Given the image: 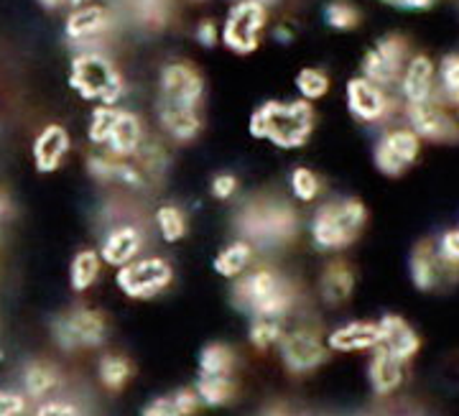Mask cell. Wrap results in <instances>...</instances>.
Returning a JSON list of instances; mask_svg holds the SVG:
<instances>
[{"label":"cell","instance_id":"5b68a950","mask_svg":"<svg viewBox=\"0 0 459 416\" xmlns=\"http://www.w3.org/2000/svg\"><path fill=\"white\" fill-rule=\"evenodd\" d=\"M232 299L243 312L253 315V319H281L294 307V286L271 268H255L250 273H243L240 282L235 283Z\"/></svg>","mask_w":459,"mask_h":416},{"label":"cell","instance_id":"83f0119b","mask_svg":"<svg viewBox=\"0 0 459 416\" xmlns=\"http://www.w3.org/2000/svg\"><path fill=\"white\" fill-rule=\"evenodd\" d=\"M253 253H255V248L240 238V240L230 243L214 256V271L222 279H240L247 271V266L253 264Z\"/></svg>","mask_w":459,"mask_h":416},{"label":"cell","instance_id":"74e56055","mask_svg":"<svg viewBox=\"0 0 459 416\" xmlns=\"http://www.w3.org/2000/svg\"><path fill=\"white\" fill-rule=\"evenodd\" d=\"M329 77L327 72L316 67H304L299 74H296V90L301 95V100L316 102L322 100L329 92Z\"/></svg>","mask_w":459,"mask_h":416},{"label":"cell","instance_id":"9a60e30c","mask_svg":"<svg viewBox=\"0 0 459 416\" xmlns=\"http://www.w3.org/2000/svg\"><path fill=\"white\" fill-rule=\"evenodd\" d=\"M204 98V77L189 62H169L159 74V100L202 108Z\"/></svg>","mask_w":459,"mask_h":416},{"label":"cell","instance_id":"ee69618b","mask_svg":"<svg viewBox=\"0 0 459 416\" xmlns=\"http://www.w3.org/2000/svg\"><path fill=\"white\" fill-rule=\"evenodd\" d=\"M195 36H197V41L202 47H214L220 41V29L214 26L212 21H202L197 26V31H195Z\"/></svg>","mask_w":459,"mask_h":416},{"label":"cell","instance_id":"d6986e66","mask_svg":"<svg viewBox=\"0 0 459 416\" xmlns=\"http://www.w3.org/2000/svg\"><path fill=\"white\" fill-rule=\"evenodd\" d=\"M398 92L406 105H419L437 98V67L427 54H411L398 80Z\"/></svg>","mask_w":459,"mask_h":416},{"label":"cell","instance_id":"ffe728a7","mask_svg":"<svg viewBox=\"0 0 459 416\" xmlns=\"http://www.w3.org/2000/svg\"><path fill=\"white\" fill-rule=\"evenodd\" d=\"M141 248H143V233H141V228L133 225V222H120V225L110 228L105 233V238H102V243H100V258L108 266L120 268L126 266V264H131V261H135Z\"/></svg>","mask_w":459,"mask_h":416},{"label":"cell","instance_id":"ac0fdd59","mask_svg":"<svg viewBox=\"0 0 459 416\" xmlns=\"http://www.w3.org/2000/svg\"><path fill=\"white\" fill-rule=\"evenodd\" d=\"M69 149H72V138H69V131L59 123H47L31 143V159L33 167L39 174H54L59 171L62 164L69 156Z\"/></svg>","mask_w":459,"mask_h":416},{"label":"cell","instance_id":"60d3db41","mask_svg":"<svg viewBox=\"0 0 459 416\" xmlns=\"http://www.w3.org/2000/svg\"><path fill=\"white\" fill-rule=\"evenodd\" d=\"M33 416H82L80 406L65 399H47L39 403L36 414Z\"/></svg>","mask_w":459,"mask_h":416},{"label":"cell","instance_id":"836d02e7","mask_svg":"<svg viewBox=\"0 0 459 416\" xmlns=\"http://www.w3.org/2000/svg\"><path fill=\"white\" fill-rule=\"evenodd\" d=\"M195 391L202 403L225 406L235 396V381H232V376H199Z\"/></svg>","mask_w":459,"mask_h":416},{"label":"cell","instance_id":"d6a6232c","mask_svg":"<svg viewBox=\"0 0 459 416\" xmlns=\"http://www.w3.org/2000/svg\"><path fill=\"white\" fill-rule=\"evenodd\" d=\"M131 376H133V366L128 358L115 355V352H108V355H102V358H100L98 378L108 391H120L126 383L131 381Z\"/></svg>","mask_w":459,"mask_h":416},{"label":"cell","instance_id":"4316f807","mask_svg":"<svg viewBox=\"0 0 459 416\" xmlns=\"http://www.w3.org/2000/svg\"><path fill=\"white\" fill-rule=\"evenodd\" d=\"M352 289H355V273L352 268L347 266L344 261H332L327 268L322 271V279H319V291H322V299L327 304H344V301L352 297Z\"/></svg>","mask_w":459,"mask_h":416},{"label":"cell","instance_id":"6da1fadb","mask_svg":"<svg viewBox=\"0 0 459 416\" xmlns=\"http://www.w3.org/2000/svg\"><path fill=\"white\" fill-rule=\"evenodd\" d=\"M235 228L253 248H281L296 238L299 217L291 202L281 197H255L240 207Z\"/></svg>","mask_w":459,"mask_h":416},{"label":"cell","instance_id":"d4e9b609","mask_svg":"<svg viewBox=\"0 0 459 416\" xmlns=\"http://www.w3.org/2000/svg\"><path fill=\"white\" fill-rule=\"evenodd\" d=\"M368 378H370V386H373L376 394L388 396V394H394L395 388L403 383V378H406V363L398 360V358L391 355L388 350L376 348L373 350L370 368H368Z\"/></svg>","mask_w":459,"mask_h":416},{"label":"cell","instance_id":"7402d4cb","mask_svg":"<svg viewBox=\"0 0 459 416\" xmlns=\"http://www.w3.org/2000/svg\"><path fill=\"white\" fill-rule=\"evenodd\" d=\"M377 327H380V345L377 348L388 350L398 360L409 363L411 358L421 350L419 334L403 316L385 315L377 322Z\"/></svg>","mask_w":459,"mask_h":416},{"label":"cell","instance_id":"bcb514c9","mask_svg":"<svg viewBox=\"0 0 459 416\" xmlns=\"http://www.w3.org/2000/svg\"><path fill=\"white\" fill-rule=\"evenodd\" d=\"M385 3L398 5V8H406V11H424L434 0H385Z\"/></svg>","mask_w":459,"mask_h":416},{"label":"cell","instance_id":"1f68e13d","mask_svg":"<svg viewBox=\"0 0 459 416\" xmlns=\"http://www.w3.org/2000/svg\"><path fill=\"white\" fill-rule=\"evenodd\" d=\"M437 98L459 110V54H446L437 67Z\"/></svg>","mask_w":459,"mask_h":416},{"label":"cell","instance_id":"d590c367","mask_svg":"<svg viewBox=\"0 0 459 416\" xmlns=\"http://www.w3.org/2000/svg\"><path fill=\"white\" fill-rule=\"evenodd\" d=\"M153 222L166 243H179L186 235V215L177 204H161L153 215Z\"/></svg>","mask_w":459,"mask_h":416},{"label":"cell","instance_id":"681fc988","mask_svg":"<svg viewBox=\"0 0 459 416\" xmlns=\"http://www.w3.org/2000/svg\"><path fill=\"white\" fill-rule=\"evenodd\" d=\"M82 3H87V0H82Z\"/></svg>","mask_w":459,"mask_h":416},{"label":"cell","instance_id":"4dcf8cb0","mask_svg":"<svg viewBox=\"0 0 459 416\" xmlns=\"http://www.w3.org/2000/svg\"><path fill=\"white\" fill-rule=\"evenodd\" d=\"M100 271H102L100 250H80V253L72 258V266H69V283H72V289H74V291H87V289L100 279Z\"/></svg>","mask_w":459,"mask_h":416},{"label":"cell","instance_id":"ab89813d","mask_svg":"<svg viewBox=\"0 0 459 416\" xmlns=\"http://www.w3.org/2000/svg\"><path fill=\"white\" fill-rule=\"evenodd\" d=\"M281 337H283L281 319H268V316H255L253 319V325H250V342L258 350L279 345Z\"/></svg>","mask_w":459,"mask_h":416},{"label":"cell","instance_id":"7a4b0ae2","mask_svg":"<svg viewBox=\"0 0 459 416\" xmlns=\"http://www.w3.org/2000/svg\"><path fill=\"white\" fill-rule=\"evenodd\" d=\"M314 131L312 102L291 100L263 102L250 116V135L271 141L279 149H299L309 141Z\"/></svg>","mask_w":459,"mask_h":416},{"label":"cell","instance_id":"9c48e42d","mask_svg":"<svg viewBox=\"0 0 459 416\" xmlns=\"http://www.w3.org/2000/svg\"><path fill=\"white\" fill-rule=\"evenodd\" d=\"M268 23V8L253 0H240L230 8L222 23L220 41L235 54H253L261 44L263 29Z\"/></svg>","mask_w":459,"mask_h":416},{"label":"cell","instance_id":"30bf717a","mask_svg":"<svg viewBox=\"0 0 459 416\" xmlns=\"http://www.w3.org/2000/svg\"><path fill=\"white\" fill-rule=\"evenodd\" d=\"M409 56V41L403 36H383L376 47L362 56V77H368L370 82L380 84L385 90L398 87Z\"/></svg>","mask_w":459,"mask_h":416},{"label":"cell","instance_id":"e575fe53","mask_svg":"<svg viewBox=\"0 0 459 416\" xmlns=\"http://www.w3.org/2000/svg\"><path fill=\"white\" fill-rule=\"evenodd\" d=\"M235 352L222 342H212L199 355V376H232Z\"/></svg>","mask_w":459,"mask_h":416},{"label":"cell","instance_id":"52a82bcc","mask_svg":"<svg viewBox=\"0 0 459 416\" xmlns=\"http://www.w3.org/2000/svg\"><path fill=\"white\" fill-rule=\"evenodd\" d=\"M51 337L66 352L100 348L108 337V319L98 309L74 307L51 322Z\"/></svg>","mask_w":459,"mask_h":416},{"label":"cell","instance_id":"c3c4849f","mask_svg":"<svg viewBox=\"0 0 459 416\" xmlns=\"http://www.w3.org/2000/svg\"><path fill=\"white\" fill-rule=\"evenodd\" d=\"M253 3H261V5H265V8H268V5H276L279 0H253Z\"/></svg>","mask_w":459,"mask_h":416},{"label":"cell","instance_id":"7bdbcfd3","mask_svg":"<svg viewBox=\"0 0 459 416\" xmlns=\"http://www.w3.org/2000/svg\"><path fill=\"white\" fill-rule=\"evenodd\" d=\"M26 414V396L21 391L0 388V416H23Z\"/></svg>","mask_w":459,"mask_h":416},{"label":"cell","instance_id":"b9f144b4","mask_svg":"<svg viewBox=\"0 0 459 416\" xmlns=\"http://www.w3.org/2000/svg\"><path fill=\"white\" fill-rule=\"evenodd\" d=\"M210 192H212L214 200H232L235 192H238V177L230 174V171H220L214 174L212 184H210Z\"/></svg>","mask_w":459,"mask_h":416},{"label":"cell","instance_id":"f6af8a7d","mask_svg":"<svg viewBox=\"0 0 459 416\" xmlns=\"http://www.w3.org/2000/svg\"><path fill=\"white\" fill-rule=\"evenodd\" d=\"M39 5L44 8V11H62V8H77V5H82V0H39Z\"/></svg>","mask_w":459,"mask_h":416},{"label":"cell","instance_id":"f546056e","mask_svg":"<svg viewBox=\"0 0 459 416\" xmlns=\"http://www.w3.org/2000/svg\"><path fill=\"white\" fill-rule=\"evenodd\" d=\"M131 159L138 164V169L146 177L148 184L159 182L166 174V169H169V153H166L164 143L156 141V138H146L141 143V149L135 151Z\"/></svg>","mask_w":459,"mask_h":416},{"label":"cell","instance_id":"ba28073f","mask_svg":"<svg viewBox=\"0 0 459 416\" xmlns=\"http://www.w3.org/2000/svg\"><path fill=\"white\" fill-rule=\"evenodd\" d=\"M171 279H174V271L169 266V261L159 258V256L135 258L131 264L117 268V273H115L117 289H120L128 299L138 301L159 297L161 291L169 289Z\"/></svg>","mask_w":459,"mask_h":416},{"label":"cell","instance_id":"8992f818","mask_svg":"<svg viewBox=\"0 0 459 416\" xmlns=\"http://www.w3.org/2000/svg\"><path fill=\"white\" fill-rule=\"evenodd\" d=\"M87 134L98 149L117 159H131L148 138L143 120L117 105H98L90 116Z\"/></svg>","mask_w":459,"mask_h":416},{"label":"cell","instance_id":"7dc6e473","mask_svg":"<svg viewBox=\"0 0 459 416\" xmlns=\"http://www.w3.org/2000/svg\"><path fill=\"white\" fill-rule=\"evenodd\" d=\"M11 217V202H8V197L0 192V228L5 225V220Z\"/></svg>","mask_w":459,"mask_h":416},{"label":"cell","instance_id":"f1b7e54d","mask_svg":"<svg viewBox=\"0 0 459 416\" xmlns=\"http://www.w3.org/2000/svg\"><path fill=\"white\" fill-rule=\"evenodd\" d=\"M199 396L195 388H181L171 396H159L143 409V416H192L199 409Z\"/></svg>","mask_w":459,"mask_h":416},{"label":"cell","instance_id":"8d00e7d4","mask_svg":"<svg viewBox=\"0 0 459 416\" xmlns=\"http://www.w3.org/2000/svg\"><path fill=\"white\" fill-rule=\"evenodd\" d=\"M289 189L299 202H314L322 195V179L309 167H296L289 174Z\"/></svg>","mask_w":459,"mask_h":416},{"label":"cell","instance_id":"277c9868","mask_svg":"<svg viewBox=\"0 0 459 416\" xmlns=\"http://www.w3.org/2000/svg\"><path fill=\"white\" fill-rule=\"evenodd\" d=\"M365 222H368V210L360 200L342 197L319 204L309 225L314 248L325 253L350 248L360 238Z\"/></svg>","mask_w":459,"mask_h":416},{"label":"cell","instance_id":"f35d334b","mask_svg":"<svg viewBox=\"0 0 459 416\" xmlns=\"http://www.w3.org/2000/svg\"><path fill=\"white\" fill-rule=\"evenodd\" d=\"M325 21L334 31H350L360 23V11L347 0H332L325 8Z\"/></svg>","mask_w":459,"mask_h":416},{"label":"cell","instance_id":"3957f363","mask_svg":"<svg viewBox=\"0 0 459 416\" xmlns=\"http://www.w3.org/2000/svg\"><path fill=\"white\" fill-rule=\"evenodd\" d=\"M69 87L87 102L117 105L126 95V80L115 62L100 49L77 51L69 65Z\"/></svg>","mask_w":459,"mask_h":416},{"label":"cell","instance_id":"7c38bea8","mask_svg":"<svg viewBox=\"0 0 459 416\" xmlns=\"http://www.w3.org/2000/svg\"><path fill=\"white\" fill-rule=\"evenodd\" d=\"M406 120L411 131L421 141H431V143L459 141V120L455 117V110L446 108L439 98H431L419 105H406Z\"/></svg>","mask_w":459,"mask_h":416},{"label":"cell","instance_id":"5bb4252c","mask_svg":"<svg viewBox=\"0 0 459 416\" xmlns=\"http://www.w3.org/2000/svg\"><path fill=\"white\" fill-rule=\"evenodd\" d=\"M344 98H347V110L352 113V117H358L360 123H368V126L388 120L395 110V100L388 95V90L370 82L362 74L347 82Z\"/></svg>","mask_w":459,"mask_h":416},{"label":"cell","instance_id":"484cf974","mask_svg":"<svg viewBox=\"0 0 459 416\" xmlns=\"http://www.w3.org/2000/svg\"><path fill=\"white\" fill-rule=\"evenodd\" d=\"M126 16L143 31H161L174 16V0H123Z\"/></svg>","mask_w":459,"mask_h":416},{"label":"cell","instance_id":"603a6c76","mask_svg":"<svg viewBox=\"0 0 459 416\" xmlns=\"http://www.w3.org/2000/svg\"><path fill=\"white\" fill-rule=\"evenodd\" d=\"M380 345V327L377 322H350L329 333L327 348L334 352H362L376 350Z\"/></svg>","mask_w":459,"mask_h":416},{"label":"cell","instance_id":"8fae6325","mask_svg":"<svg viewBox=\"0 0 459 416\" xmlns=\"http://www.w3.org/2000/svg\"><path fill=\"white\" fill-rule=\"evenodd\" d=\"M419 151H421V138L413 134L409 126L388 128L376 141L373 161H376L380 174H385V177H401V174H406L416 164Z\"/></svg>","mask_w":459,"mask_h":416},{"label":"cell","instance_id":"2e32d148","mask_svg":"<svg viewBox=\"0 0 459 416\" xmlns=\"http://www.w3.org/2000/svg\"><path fill=\"white\" fill-rule=\"evenodd\" d=\"M281 360L286 370H291L296 376L312 373L327 360V342H322V337L312 330H294V333H283L279 342Z\"/></svg>","mask_w":459,"mask_h":416},{"label":"cell","instance_id":"44dd1931","mask_svg":"<svg viewBox=\"0 0 459 416\" xmlns=\"http://www.w3.org/2000/svg\"><path fill=\"white\" fill-rule=\"evenodd\" d=\"M156 117L166 138L177 143H189L202 134V113L199 108L174 105V102L156 100Z\"/></svg>","mask_w":459,"mask_h":416},{"label":"cell","instance_id":"e0dca14e","mask_svg":"<svg viewBox=\"0 0 459 416\" xmlns=\"http://www.w3.org/2000/svg\"><path fill=\"white\" fill-rule=\"evenodd\" d=\"M455 276H457V266H452L444 258L437 248V243L421 240L413 248V253H411V279L421 291L439 289L442 283L455 282Z\"/></svg>","mask_w":459,"mask_h":416},{"label":"cell","instance_id":"4fadbf2b","mask_svg":"<svg viewBox=\"0 0 459 416\" xmlns=\"http://www.w3.org/2000/svg\"><path fill=\"white\" fill-rule=\"evenodd\" d=\"M113 29V13L105 5L82 3L66 13L65 36L77 51L95 49Z\"/></svg>","mask_w":459,"mask_h":416},{"label":"cell","instance_id":"cb8c5ba5","mask_svg":"<svg viewBox=\"0 0 459 416\" xmlns=\"http://www.w3.org/2000/svg\"><path fill=\"white\" fill-rule=\"evenodd\" d=\"M59 386L62 373L49 360H31L21 370V388L26 399L47 401L54 391H59Z\"/></svg>","mask_w":459,"mask_h":416}]
</instances>
